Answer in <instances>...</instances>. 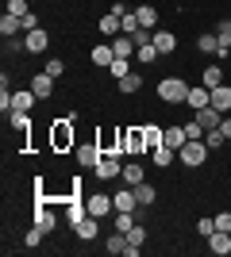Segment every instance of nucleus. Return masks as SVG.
Instances as JSON below:
<instances>
[{
	"instance_id": "obj_24",
	"label": "nucleus",
	"mask_w": 231,
	"mask_h": 257,
	"mask_svg": "<svg viewBox=\"0 0 231 257\" xmlns=\"http://www.w3.org/2000/svg\"><path fill=\"white\" fill-rule=\"evenodd\" d=\"M100 158H104V154H100L97 146H81V150H77V161H81V165H93V169H97Z\"/></svg>"
},
{
	"instance_id": "obj_17",
	"label": "nucleus",
	"mask_w": 231,
	"mask_h": 257,
	"mask_svg": "<svg viewBox=\"0 0 231 257\" xmlns=\"http://www.w3.org/2000/svg\"><path fill=\"white\" fill-rule=\"evenodd\" d=\"M120 12H108V16H104V20H100V35H108V39H116V35H123L120 31Z\"/></svg>"
},
{
	"instance_id": "obj_11",
	"label": "nucleus",
	"mask_w": 231,
	"mask_h": 257,
	"mask_svg": "<svg viewBox=\"0 0 231 257\" xmlns=\"http://www.w3.org/2000/svg\"><path fill=\"white\" fill-rule=\"evenodd\" d=\"M197 123H200V127H204V131H216V127H220V123H223V111H216V107H200V111H197Z\"/></svg>"
},
{
	"instance_id": "obj_31",
	"label": "nucleus",
	"mask_w": 231,
	"mask_h": 257,
	"mask_svg": "<svg viewBox=\"0 0 231 257\" xmlns=\"http://www.w3.org/2000/svg\"><path fill=\"white\" fill-rule=\"evenodd\" d=\"M139 88H143V77H139V73H127V77L120 81V92H127V96H131V92H139Z\"/></svg>"
},
{
	"instance_id": "obj_21",
	"label": "nucleus",
	"mask_w": 231,
	"mask_h": 257,
	"mask_svg": "<svg viewBox=\"0 0 231 257\" xmlns=\"http://www.w3.org/2000/svg\"><path fill=\"white\" fill-rule=\"evenodd\" d=\"M185 142H189L185 127H166V146H174V150H181Z\"/></svg>"
},
{
	"instance_id": "obj_44",
	"label": "nucleus",
	"mask_w": 231,
	"mask_h": 257,
	"mask_svg": "<svg viewBox=\"0 0 231 257\" xmlns=\"http://www.w3.org/2000/svg\"><path fill=\"white\" fill-rule=\"evenodd\" d=\"M8 12L23 20V16H27V0H8Z\"/></svg>"
},
{
	"instance_id": "obj_42",
	"label": "nucleus",
	"mask_w": 231,
	"mask_h": 257,
	"mask_svg": "<svg viewBox=\"0 0 231 257\" xmlns=\"http://www.w3.org/2000/svg\"><path fill=\"white\" fill-rule=\"evenodd\" d=\"M216 219V230H227L231 234V211H220V215H212Z\"/></svg>"
},
{
	"instance_id": "obj_34",
	"label": "nucleus",
	"mask_w": 231,
	"mask_h": 257,
	"mask_svg": "<svg viewBox=\"0 0 231 257\" xmlns=\"http://www.w3.org/2000/svg\"><path fill=\"white\" fill-rule=\"evenodd\" d=\"M54 223H58V219H54L50 211H39V215H35V226H39L43 234H50V230H54Z\"/></svg>"
},
{
	"instance_id": "obj_35",
	"label": "nucleus",
	"mask_w": 231,
	"mask_h": 257,
	"mask_svg": "<svg viewBox=\"0 0 231 257\" xmlns=\"http://www.w3.org/2000/svg\"><path fill=\"white\" fill-rule=\"evenodd\" d=\"M143 242H146V226L135 223L131 230H127V246H143Z\"/></svg>"
},
{
	"instance_id": "obj_2",
	"label": "nucleus",
	"mask_w": 231,
	"mask_h": 257,
	"mask_svg": "<svg viewBox=\"0 0 231 257\" xmlns=\"http://www.w3.org/2000/svg\"><path fill=\"white\" fill-rule=\"evenodd\" d=\"M177 158L185 161L189 169H197V165H204V158H208V142L204 139H189L181 150H177Z\"/></svg>"
},
{
	"instance_id": "obj_6",
	"label": "nucleus",
	"mask_w": 231,
	"mask_h": 257,
	"mask_svg": "<svg viewBox=\"0 0 231 257\" xmlns=\"http://www.w3.org/2000/svg\"><path fill=\"white\" fill-rule=\"evenodd\" d=\"M112 204H116V211H135V207H139L135 188H116V192H112Z\"/></svg>"
},
{
	"instance_id": "obj_33",
	"label": "nucleus",
	"mask_w": 231,
	"mask_h": 257,
	"mask_svg": "<svg viewBox=\"0 0 231 257\" xmlns=\"http://www.w3.org/2000/svg\"><path fill=\"white\" fill-rule=\"evenodd\" d=\"M131 226H135V211H116V230L120 234H127Z\"/></svg>"
},
{
	"instance_id": "obj_39",
	"label": "nucleus",
	"mask_w": 231,
	"mask_h": 257,
	"mask_svg": "<svg viewBox=\"0 0 231 257\" xmlns=\"http://www.w3.org/2000/svg\"><path fill=\"white\" fill-rule=\"evenodd\" d=\"M212 230H216V219H197V234L204 238V242H208V234Z\"/></svg>"
},
{
	"instance_id": "obj_43",
	"label": "nucleus",
	"mask_w": 231,
	"mask_h": 257,
	"mask_svg": "<svg viewBox=\"0 0 231 257\" xmlns=\"http://www.w3.org/2000/svg\"><path fill=\"white\" fill-rule=\"evenodd\" d=\"M185 135H189V139H204V135H208V131L200 127L197 119H193V123H185Z\"/></svg>"
},
{
	"instance_id": "obj_22",
	"label": "nucleus",
	"mask_w": 231,
	"mask_h": 257,
	"mask_svg": "<svg viewBox=\"0 0 231 257\" xmlns=\"http://www.w3.org/2000/svg\"><path fill=\"white\" fill-rule=\"evenodd\" d=\"M35 92H12V111H31V104H35Z\"/></svg>"
},
{
	"instance_id": "obj_45",
	"label": "nucleus",
	"mask_w": 231,
	"mask_h": 257,
	"mask_svg": "<svg viewBox=\"0 0 231 257\" xmlns=\"http://www.w3.org/2000/svg\"><path fill=\"white\" fill-rule=\"evenodd\" d=\"M4 43H8V54H20V50H27V43H20L16 35H12V39H4Z\"/></svg>"
},
{
	"instance_id": "obj_12",
	"label": "nucleus",
	"mask_w": 231,
	"mask_h": 257,
	"mask_svg": "<svg viewBox=\"0 0 231 257\" xmlns=\"http://www.w3.org/2000/svg\"><path fill=\"white\" fill-rule=\"evenodd\" d=\"M185 104L193 107V111H200V107H208V104H212V88H204V85H200V88H189Z\"/></svg>"
},
{
	"instance_id": "obj_3",
	"label": "nucleus",
	"mask_w": 231,
	"mask_h": 257,
	"mask_svg": "<svg viewBox=\"0 0 231 257\" xmlns=\"http://www.w3.org/2000/svg\"><path fill=\"white\" fill-rule=\"evenodd\" d=\"M120 154H146L143 131H120Z\"/></svg>"
},
{
	"instance_id": "obj_25",
	"label": "nucleus",
	"mask_w": 231,
	"mask_h": 257,
	"mask_svg": "<svg viewBox=\"0 0 231 257\" xmlns=\"http://www.w3.org/2000/svg\"><path fill=\"white\" fill-rule=\"evenodd\" d=\"M143 139H146V154H150L154 146H162V142H166V131H158V127H143Z\"/></svg>"
},
{
	"instance_id": "obj_13",
	"label": "nucleus",
	"mask_w": 231,
	"mask_h": 257,
	"mask_svg": "<svg viewBox=\"0 0 231 257\" xmlns=\"http://www.w3.org/2000/svg\"><path fill=\"white\" fill-rule=\"evenodd\" d=\"M212 107L223 111V115L231 111V85H216V88H212Z\"/></svg>"
},
{
	"instance_id": "obj_8",
	"label": "nucleus",
	"mask_w": 231,
	"mask_h": 257,
	"mask_svg": "<svg viewBox=\"0 0 231 257\" xmlns=\"http://www.w3.org/2000/svg\"><path fill=\"white\" fill-rule=\"evenodd\" d=\"M208 249H212V253H220V257H227L231 253V234H227V230H212V234H208Z\"/></svg>"
},
{
	"instance_id": "obj_28",
	"label": "nucleus",
	"mask_w": 231,
	"mask_h": 257,
	"mask_svg": "<svg viewBox=\"0 0 231 257\" xmlns=\"http://www.w3.org/2000/svg\"><path fill=\"white\" fill-rule=\"evenodd\" d=\"M135 200H139V207L154 204V188H150L146 181H139V184H135Z\"/></svg>"
},
{
	"instance_id": "obj_32",
	"label": "nucleus",
	"mask_w": 231,
	"mask_h": 257,
	"mask_svg": "<svg viewBox=\"0 0 231 257\" xmlns=\"http://www.w3.org/2000/svg\"><path fill=\"white\" fill-rule=\"evenodd\" d=\"M108 73H112V77H116V81H123V77L131 73V62H127V58H116V62H112V65H108Z\"/></svg>"
},
{
	"instance_id": "obj_5",
	"label": "nucleus",
	"mask_w": 231,
	"mask_h": 257,
	"mask_svg": "<svg viewBox=\"0 0 231 257\" xmlns=\"http://www.w3.org/2000/svg\"><path fill=\"white\" fill-rule=\"evenodd\" d=\"M97 173H100V181H112V177H123L120 154H104V158L97 161Z\"/></svg>"
},
{
	"instance_id": "obj_29",
	"label": "nucleus",
	"mask_w": 231,
	"mask_h": 257,
	"mask_svg": "<svg viewBox=\"0 0 231 257\" xmlns=\"http://www.w3.org/2000/svg\"><path fill=\"white\" fill-rule=\"evenodd\" d=\"M135 16H139V23H143L146 31H150L154 23H158V12H154V8H150V4H143V8H135Z\"/></svg>"
},
{
	"instance_id": "obj_27",
	"label": "nucleus",
	"mask_w": 231,
	"mask_h": 257,
	"mask_svg": "<svg viewBox=\"0 0 231 257\" xmlns=\"http://www.w3.org/2000/svg\"><path fill=\"white\" fill-rule=\"evenodd\" d=\"M200 81H204V88H216V85H223V69H220V65H208Z\"/></svg>"
},
{
	"instance_id": "obj_16",
	"label": "nucleus",
	"mask_w": 231,
	"mask_h": 257,
	"mask_svg": "<svg viewBox=\"0 0 231 257\" xmlns=\"http://www.w3.org/2000/svg\"><path fill=\"white\" fill-rule=\"evenodd\" d=\"M154 50L158 54H174L177 50V35L174 31H154Z\"/></svg>"
},
{
	"instance_id": "obj_15",
	"label": "nucleus",
	"mask_w": 231,
	"mask_h": 257,
	"mask_svg": "<svg viewBox=\"0 0 231 257\" xmlns=\"http://www.w3.org/2000/svg\"><path fill=\"white\" fill-rule=\"evenodd\" d=\"M174 158H177V150H174V146H166V142L150 150V161L158 165V169H166V165H174Z\"/></svg>"
},
{
	"instance_id": "obj_46",
	"label": "nucleus",
	"mask_w": 231,
	"mask_h": 257,
	"mask_svg": "<svg viewBox=\"0 0 231 257\" xmlns=\"http://www.w3.org/2000/svg\"><path fill=\"white\" fill-rule=\"evenodd\" d=\"M35 27H39V16H35V12H27V16H23V31H35Z\"/></svg>"
},
{
	"instance_id": "obj_23",
	"label": "nucleus",
	"mask_w": 231,
	"mask_h": 257,
	"mask_svg": "<svg viewBox=\"0 0 231 257\" xmlns=\"http://www.w3.org/2000/svg\"><path fill=\"white\" fill-rule=\"evenodd\" d=\"M104 249H108V253H127V234L116 230L112 238H104Z\"/></svg>"
},
{
	"instance_id": "obj_40",
	"label": "nucleus",
	"mask_w": 231,
	"mask_h": 257,
	"mask_svg": "<svg viewBox=\"0 0 231 257\" xmlns=\"http://www.w3.org/2000/svg\"><path fill=\"white\" fill-rule=\"evenodd\" d=\"M12 127H16V131H27V127H31L27 111H12Z\"/></svg>"
},
{
	"instance_id": "obj_1",
	"label": "nucleus",
	"mask_w": 231,
	"mask_h": 257,
	"mask_svg": "<svg viewBox=\"0 0 231 257\" xmlns=\"http://www.w3.org/2000/svg\"><path fill=\"white\" fill-rule=\"evenodd\" d=\"M158 96H162L166 104H185L189 85L181 81V77H162V81H158Z\"/></svg>"
},
{
	"instance_id": "obj_36",
	"label": "nucleus",
	"mask_w": 231,
	"mask_h": 257,
	"mask_svg": "<svg viewBox=\"0 0 231 257\" xmlns=\"http://www.w3.org/2000/svg\"><path fill=\"white\" fill-rule=\"evenodd\" d=\"M135 58H139V62H158L162 54L154 50V43H150V46H139V50H135Z\"/></svg>"
},
{
	"instance_id": "obj_26",
	"label": "nucleus",
	"mask_w": 231,
	"mask_h": 257,
	"mask_svg": "<svg viewBox=\"0 0 231 257\" xmlns=\"http://www.w3.org/2000/svg\"><path fill=\"white\" fill-rule=\"evenodd\" d=\"M197 46H200V54H220V35H200Z\"/></svg>"
},
{
	"instance_id": "obj_48",
	"label": "nucleus",
	"mask_w": 231,
	"mask_h": 257,
	"mask_svg": "<svg viewBox=\"0 0 231 257\" xmlns=\"http://www.w3.org/2000/svg\"><path fill=\"white\" fill-rule=\"evenodd\" d=\"M227 20H231V16H227Z\"/></svg>"
},
{
	"instance_id": "obj_37",
	"label": "nucleus",
	"mask_w": 231,
	"mask_h": 257,
	"mask_svg": "<svg viewBox=\"0 0 231 257\" xmlns=\"http://www.w3.org/2000/svg\"><path fill=\"white\" fill-rule=\"evenodd\" d=\"M39 242H43V230H39V226H31V230H27V238H23V246H27V249H39Z\"/></svg>"
},
{
	"instance_id": "obj_10",
	"label": "nucleus",
	"mask_w": 231,
	"mask_h": 257,
	"mask_svg": "<svg viewBox=\"0 0 231 257\" xmlns=\"http://www.w3.org/2000/svg\"><path fill=\"white\" fill-rule=\"evenodd\" d=\"M31 92H35L39 100H46L50 92H54V77L46 73V69H43V73H35V81H31Z\"/></svg>"
},
{
	"instance_id": "obj_14",
	"label": "nucleus",
	"mask_w": 231,
	"mask_h": 257,
	"mask_svg": "<svg viewBox=\"0 0 231 257\" xmlns=\"http://www.w3.org/2000/svg\"><path fill=\"white\" fill-rule=\"evenodd\" d=\"M97 230H100V226H97V215H85V219L73 226V234L81 238V242H93V238H97Z\"/></svg>"
},
{
	"instance_id": "obj_47",
	"label": "nucleus",
	"mask_w": 231,
	"mask_h": 257,
	"mask_svg": "<svg viewBox=\"0 0 231 257\" xmlns=\"http://www.w3.org/2000/svg\"><path fill=\"white\" fill-rule=\"evenodd\" d=\"M220 131H223V139H231V119L223 115V123H220Z\"/></svg>"
},
{
	"instance_id": "obj_4",
	"label": "nucleus",
	"mask_w": 231,
	"mask_h": 257,
	"mask_svg": "<svg viewBox=\"0 0 231 257\" xmlns=\"http://www.w3.org/2000/svg\"><path fill=\"white\" fill-rule=\"evenodd\" d=\"M85 211L100 219V215L116 211V204H112V196H104V192H93V196H85Z\"/></svg>"
},
{
	"instance_id": "obj_7",
	"label": "nucleus",
	"mask_w": 231,
	"mask_h": 257,
	"mask_svg": "<svg viewBox=\"0 0 231 257\" xmlns=\"http://www.w3.org/2000/svg\"><path fill=\"white\" fill-rule=\"evenodd\" d=\"M23 43H27V50H31V54H43L46 46H50V35H46L43 27H35V31L23 35Z\"/></svg>"
},
{
	"instance_id": "obj_41",
	"label": "nucleus",
	"mask_w": 231,
	"mask_h": 257,
	"mask_svg": "<svg viewBox=\"0 0 231 257\" xmlns=\"http://www.w3.org/2000/svg\"><path fill=\"white\" fill-rule=\"evenodd\" d=\"M204 142H208V150L223 146V131H220V127H216V131H208V135H204Z\"/></svg>"
},
{
	"instance_id": "obj_18",
	"label": "nucleus",
	"mask_w": 231,
	"mask_h": 257,
	"mask_svg": "<svg viewBox=\"0 0 231 257\" xmlns=\"http://www.w3.org/2000/svg\"><path fill=\"white\" fill-rule=\"evenodd\" d=\"M20 31H23V20H20V16H12V12H4V20H0V35L12 39V35H20Z\"/></svg>"
},
{
	"instance_id": "obj_9",
	"label": "nucleus",
	"mask_w": 231,
	"mask_h": 257,
	"mask_svg": "<svg viewBox=\"0 0 231 257\" xmlns=\"http://www.w3.org/2000/svg\"><path fill=\"white\" fill-rule=\"evenodd\" d=\"M73 119H58V127H54V146L58 150H66V146H73V127H69Z\"/></svg>"
},
{
	"instance_id": "obj_30",
	"label": "nucleus",
	"mask_w": 231,
	"mask_h": 257,
	"mask_svg": "<svg viewBox=\"0 0 231 257\" xmlns=\"http://www.w3.org/2000/svg\"><path fill=\"white\" fill-rule=\"evenodd\" d=\"M139 27H143V23H139V16H135V12H123V20H120V31H123V35H135Z\"/></svg>"
},
{
	"instance_id": "obj_19",
	"label": "nucleus",
	"mask_w": 231,
	"mask_h": 257,
	"mask_svg": "<svg viewBox=\"0 0 231 257\" xmlns=\"http://www.w3.org/2000/svg\"><path fill=\"white\" fill-rule=\"evenodd\" d=\"M97 65H112L116 62V50H112V43H100V46H93V54H89Z\"/></svg>"
},
{
	"instance_id": "obj_38",
	"label": "nucleus",
	"mask_w": 231,
	"mask_h": 257,
	"mask_svg": "<svg viewBox=\"0 0 231 257\" xmlns=\"http://www.w3.org/2000/svg\"><path fill=\"white\" fill-rule=\"evenodd\" d=\"M46 73H50V77L58 81V77L66 73V62H62V58H50V62H46Z\"/></svg>"
},
{
	"instance_id": "obj_20",
	"label": "nucleus",
	"mask_w": 231,
	"mask_h": 257,
	"mask_svg": "<svg viewBox=\"0 0 231 257\" xmlns=\"http://www.w3.org/2000/svg\"><path fill=\"white\" fill-rule=\"evenodd\" d=\"M139 181H143V165H139V161L131 158L127 165H123V184H131V188H135Z\"/></svg>"
}]
</instances>
